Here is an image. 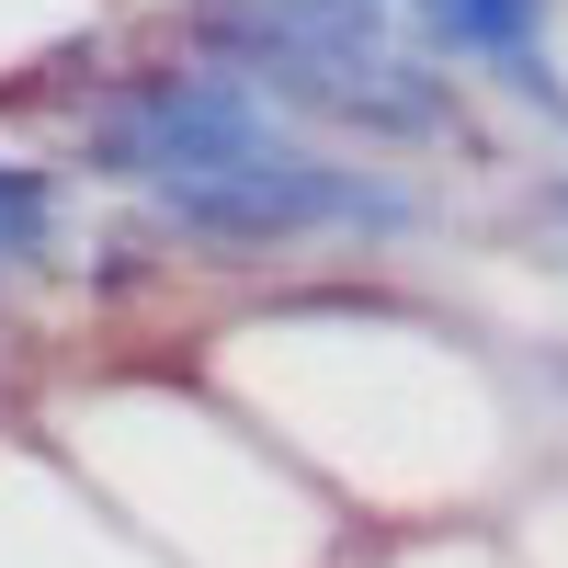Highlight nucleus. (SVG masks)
I'll return each instance as SVG.
<instances>
[{"label":"nucleus","mask_w":568,"mask_h":568,"mask_svg":"<svg viewBox=\"0 0 568 568\" xmlns=\"http://www.w3.org/2000/svg\"><path fill=\"white\" fill-rule=\"evenodd\" d=\"M69 149H80V171H103V182L182 194V182H227V171L307 160L318 136L296 114H273L227 58H205V69H125V80H103L80 103Z\"/></svg>","instance_id":"nucleus-1"},{"label":"nucleus","mask_w":568,"mask_h":568,"mask_svg":"<svg viewBox=\"0 0 568 568\" xmlns=\"http://www.w3.org/2000/svg\"><path fill=\"white\" fill-rule=\"evenodd\" d=\"M171 240L205 251H296V240H409L420 227V182L375 171V160H273V171H227V182H182L149 194Z\"/></svg>","instance_id":"nucleus-2"},{"label":"nucleus","mask_w":568,"mask_h":568,"mask_svg":"<svg viewBox=\"0 0 568 568\" xmlns=\"http://www.w3.org/2000/svg\"><path fill=\"white\" fill-rule=\"evenodd\" d=\"M273 114L296 125H353L375 149H420V136H455V80L420 45H353V58H296V69H240Z\"/></svg>","instance_id":"nucleus-3"},{"label":"nucleus","mask_w":568,"mask_h":568,"mask_svg":"<svg viewBox=\"0 0 568 568\" xmlns=\"http://www.w3.org/2000/svg\"><path fill=\"white\" fill-rule=\"evenodd\" d=\"M182 34L227 69H296V58L398 45V0H182Z\"/></svg>","instance_id":"nucleus-4"},{"label":"nucleus","mask_w":568,"mask_h":568,"mask_svg":"<svg viewBox=\"0 0 568 568\" xmlns=\"http://www.w3.org/2000/svg\"><path fill=\"white\" fill-rule=\"evenodd\" d=\"M398 12L420 34V58H478V69L535 58V34H546V0H398Z\"/></svg>","instance_id":"nucleus-5"},{"label":"nucleus","mask_w":568,"mask_h":568,"mask_svg":"<svg viewBox=\"0 0 568 568\" xmlns=\"http://www.w3.org/2000/svg\"><path fill=\"white\" fill-rule=\"evenodd\" d=\"M58 251V182L34 160H0V273H34Z\"/></svg>","instance_id":"nucleus-6"},{"label":"nucleus","mask_w":568,"mask_h":568,"mask_svg":"<svg viewBox=\"0 0 568 568\" xmlns=\"http://www.w3.org/2000/svg\"><path fill=\"white\" fill-rule=\"evenodd\" d=\"M500 91H511V103H535L546 125H568V80L546 69V45H535V58H511V69H500Z\"/></svg>","instance_id":"nucleus-7"},{"label":"nucleus","mask_w":568,"mask_h":568,"mask_svg":"<svg viewBox=\"0 0 568 568\" xmlns=\"http://www.w3.org/2000/svg\"><path fill=\"white\" fill-rule=\"evenodd\" d=\"M535 216H557V227H568V182H546V194H535Z\"/></svg>","instance_id":"nucleus-8"}]
</instances>
